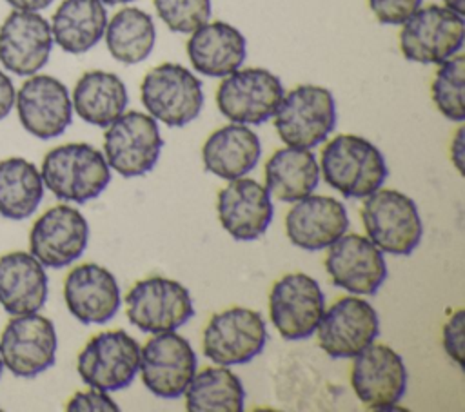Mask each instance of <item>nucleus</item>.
<instances>
[{
  "label": "nucleus",
  "mask_w": 465,
  "mask_h": 412,
  "mask_svg": "<svg viewBox=\"0 0 465 412\" xmlns=\"http://www.w3.org/2000/svg\"><path fill=\"white\" fill-rule=\"evenodd\" d=\"M183 396L191 412H242L245 403L240 378L223 365L194 372Z\"/></svg>",
  "instance_id": "obj_30"
},
{
  "label": "nucleus",
  "mask_w": 465,
  "mask_h": 412,
  "mask_svg": "<svg viewBox=\"0 0 465 412\" xmlns=\"http://www.w3.org/2000/svg\"><path fill=\"white\" fill-rule=\"evenodd\" d=\"M367 238L385 254L407 256L421 241L423 223L414 200L396 189H376L360 209Z\"/></svg>",
  "instance_id": "obj_3"
},
{
  "label": "nucleus",
  "mask_w": 465,
  "mask_h": 412,
  "mask_svg": "<svg viewBox=\"0 0 465 412\" xmlns=\"http://www.w3.org/2000/svg\"><path fill=\"white\" fill-rule=\"evenodd\" d=\"M44 198V181L36 165L11 156L0 162V214L9 220H25Z\"/></svg>",
  "instance_id": "obj_31"
},
{
  "label": "nucleus",
  "mask_w": 465,
  "mask_h": 412,
  "mask_svg": "<svg viewBox=\"0 0 465 412\" xmlns=\"http://www.w3.org/2000/svg\"><path fill=\"white\" fill-rule=\"evenodd\" d=\"M267 329L260 312L232 307L211 316L203 330V354L216 365H242L254 359L265 347Z\"/></svg>",
  "instance_id": "obj_12"
},
{
  "label": "nucleus",
  "mask_w": 465,
  "mask_h": 412,
  "mask_svg": "<svg viewBox=\"0 0 465 412\" xmlns=\"http://www.w3.org/2000/svg\"><path fill=\"white\" fill-rule=\"evenodd\" d=\"M142 381L158 397L173 399L183 394L196 372V354L189 341L171 332L154 334L140 348Z\"/></svg>",
  "instance_id": "obj_15"
},
{
  "label": "nucleus",
  "mask_w": 465,
  "mask_h": 412,
  "mask_svg": "<svg viewBox=\"0 0 465 412\" xmlns=\"http://www.w3.org/2000/svg\"><path fill=\"white\" fill-rule=\"evenodd\" d=\"M450 162L454 163L456 171L463 176V162H465V134H463V127H458L452 142H450Z\"/></svg>",
  "instance_id": "obj_39"
},
{
  "label": "nucleus",
  "mask_w": 465,
  "mask_h": 412,
  "mask_svg": "<svg viewBox=\"0 0 465 412\" xmlns=\"http://www.w3.org/2000/svg\"><path fill=\"white\" fill-rule=\"evenodd\" d=\"M325 310L318 281L303 272L282 276L269 294L271 323L283 339L296 341L314 334Z\"/></svg>",
  "instance_id": "obj_13"
},
{
  "label": "nucleus",
  "mask_w": 465,
  "mask_h": 412,
  "mask_svg": "<svg viewBox=\"0 0 465 412\" xmlns=\"http://www.w3.org/2000/svg\"><path fill=\"white\" fill-rule=\"evenodd\" d=\"M105 44L111 56L125 65L143 62L156 42V27L149 13L124 7L105 25Z\"/></svg>",
  "instance_id": "obj_32"
},
{
  "label": "nucleus",
  "mask_w": 465,
  "mask_h": 412,
  "mask_svg": "<svg viewBox=\"0 0 465 412\" xmlns=\"http://www.w3.org/2000/svg\"><path fill=\"white\" fill-rule=\"evenodd\" d=\"M104 5H116V4H129L134 0H100Z\"/></svg>",
  "instance_id": "obj_42"
},
{
  "label": "nucleus",
  "mask_w": 465,
  "mask_h": 412,
  "mask_svg": "<svg viewBox=\"0 0 465 412\" xmlns=\"http://www.w3.org/2000/svg\"><path fill=\"white\" fill-rule=\"evenodd\" d=\"M320 185V163L311 149L282 147L265 162V189L278 201L294 203Z\"/></svg>",
  "instance_id": "obj_27"
},
{
  "label": "nucleus",
  "mask_w": 465,
  "mask_h": 412,
  "mask_svg": "<svg viewBox=\"0 0 465 412\" xmlns=\"http://www.w3.org/2000/svg\"><path fill=\"white\" fill-rule=\"evenodd\" d=\"M283 94V83L274 73L247 67L223 76L216 91V105L234 123L260 125L274 116Z\"/></svg>",
  "instance_id": "obj_10"
},
{
  "label": "nucleus",
  "mask_w": 465,
  "mask_h": 412,
  "mask_svg": "<svg viewBox=\"0 0 465 412\" xmlns=\"http://www.w3.org/2000/svg\"><path fill=\"white\" fill-rule=\"evenodd\" d=\"M163 140L158 122L140 111H124L104 132V156L109 169L124 178L142 176L156 165Z\"/></svg>",
  "instance_id": "obj_6"
},
{
  "label": "nucleus",
  "mask_w": 465,
  "mask_h": 412,
  "mask_svg": "<svg viewBox=\"0 0 465 412\" xmlns=\"http://www.w3.org/2000/svg\"><path fill=\"white\" fill-rule=\"evenodd\" d=\"M463 330H465V310H456L443 327V348L447 356L458 365L465 367V354H463Z\"/></svg>",
  "instance_id": "obj_36"
},
{
  "label": "nucleus",
  "mask_w": 465,
  "mask_h": 412,
  "mask_svg": "<svg viewBox=\"0 0 465 412\" xmlns=\"http://www.w3.org/2000/svg\"><path fill=\"white\" fill-rule=\"evenodd\" d=\"M351 385L369 410L392 408L407 390V367L389 345L371 343L352 358Z\"/></svg>",
  "instance_id": "obj_16"
},
{
  "label": "nucleus",
  "mask_w": 465,
  "mask_h": 412,
  "mask_svg": "<svg viewBox=\"0 0 465 412\" xmlns=\"http://www.w3.org/2000/svg\"><path fill=\"white\" fill-rule=\"evenodd\" d=\"M160 20L174 33H193L209 22L211 0H153Z\"/></svg>",
  "instance_id": "obj_34"
},
{
  "label": "nucleus",
  "mask_w": 465,
  "mask_h": 412,
  "mask_svg": "<svg viewBox=\"0 0 465 412\" xmlns=\"http://www.w3.org/2000/svg\"><path fill=\"white\" fill-rule=\"evenodd\" d=\"M325 270L331 281L352 294L372 296L387 278L383 252L361 234H341L327 247Z\"/></svg>",
  "instance_id": "obj_18"
},
{
  "label": "nucleus",
  "mask_w": 465,
  "mask_h": 412,
  "mask_svg": "<svg viewBox=\"0 0 465 412\" xmlns=\"http://www.w3.org/2000/svg\"><path fill=\"white\" fill-rule=\"evenodd\" d=\"M465 56L454 54L440 64L436 76L430 83V94L436 109L450 122L465 120Z\"/></svg>",
  "instance_id": "obj_33"
},
{
  "label": "nucleus",
  "mask_w": 465,
  "mask_h": 412,
  "mask_svg": "<svg viewBox=\"0 0 465 412\" xmlns=\"http://www.w3.org/2000/svg\"><path fill=\"white\" fill-rule=\"evenodd\" d=\"M56 347L53 321L38 312L13 316L0 336L4 367L16 378H35L53 367Z\"/></svg>",
  "instance_id": "obj_14"
},
{
  "label": "nucleus",
  "mask_w": 465,
  "mask_h": 412,
  "mask_svg": "<svg viewBox=\"0 0 465 412\" xmlns=\"http://www.w3.org/2000/svg\"><path fill=\"white\" fill-rule=\"evenodd\" d=\"M140 98L145 111L167 127H183L203 107L202 82L183 65L165 62L142 80Z\"/></svg>",
  "instance_id": "obj_5"
},
{
  "label": "nucleus",
  "mask_w": 465,
  "mask_h": 412,
  "mask_svg": "<svg viewBox=\"0 0 465 412\" xmlns=\"http://www.w3.org/2000/svg\"><path fill=\"white\" fill-rule=\"evenodd\" d=\"M465 20L445 5L416 9L400 29L401 54L418 64H441L463 47Z\"/></svg>",
  "instance_id": "obj_7"
},
{
  "label": "nucleus",
  "mask_w": 465,
  "mask_h": 412,
  "mask_svg": "<svg viewBox=\"0 0 465 412\" xmlns=\"http://www.w3.org/2000/svg\"><path fill=\"white\" fill-rule=\"evenodd\" d=\"M15 105L22 127L40 140L60 136L73 120L67 87L49 74H31L18 89Z\"/></svg>",
  "instance_id": "obj_19"
},
{
  "label": "nucleus",
  "mask_w": 465,
  "mask_h": 412,
  "mask_svg": "<svg viewBox=\"0 0 465 412\" xmlns=\"http://www.w3.org/2000/svg\"><path fill=\"white\" fill-rule=\"evenodd\" d=\"M129 96L120 76L107 71L84 73L73 89V109L87 123L107 127L127 107Z\"/></svg>",
  "instance_id": "obj_29"
},
{
  "label": "nucleus",
  "mask_w": 465,
  "mask_h": 412,
  "mask_svg": "<svg viewBox=\"0 0 465 412\" xmlns=\"http://www.w3.org/2000/svg\"><path fill=\"white\" fill-rule=\"evenodd\" d=\"M2 368H4V361H2V354H0V376H2Z\"/></svg>",
  "instance_id": "obj_43"
},
{
  "label": "nucleus",
  "mask_w": 465,
  "mask_h": 412,
  "mask_svg": "<svg viewBox=\"0 0 465 412\" xmlns=\"http://www.w3.org/2000/svg\"><path fill=\"white\" fill-rule=\"evenodd\" d=\"M127 319L142 332H171L194 316L189 290L176 280L151 276L136 281L125 294Z\"/></svg>",
  "instance_id": "obj_8"
},
{
  "label": "nucleus",
  "mask_w": 465,
  "mask_h": 412,
  "mask_svg": "<svg viewBox=\"0 0 465 412\" xmlns=\"http://www.w3.org/2000/svg\"><path fill=\"white\" fill-rule=\"evenodd\" d=\"M218 220L227 234L238 241L260 238L274 214L272 200L265 185L252 178H234L218 192Z\"/></svg>",
  "instance_id": "obj_21"
},
{
  "label": "nucleus",
  "mask_w": 465,
  "mask_h": 412,
  "mask_svg": "<svg viewBox=\"0 0 465 412\" xmlns=\"http://www.w3.org/2000/svg\"><path fill=\"white\" fill-rule=\"evenodd\" d=\"M314 332L329 358L352 359L380 336V318L369 301L345 296L323 310Z\"/></svg>",
  "instance_id": "obj_11"
},
{
  "label": "nucleus",
  "mask_w": 465,
  "mask_h": 412,
  "mask_svg": "<svg viewBox=\"0 0 465 412\" xmlns=\"http://www.w3.org/2000/svg\"><path fill=\"white\" fill-rule=\"evenodd\" d=\"M69 412H118L120 407L107 396V392L91 388L76 392L65 405Z\"/></svg>",
  "instance_id": "obj_37"
},
{
  "label": "nucleus",
  "mask_w": 465,
  "mask_h": 412,
  "mask_svg": "<svg viewBox=\"0 0 465 412\" xmlns=\"http://www.w3.org/2000/svg\"><path fill=\"white\" fill-rule=\"evenodd\" d=\"M42 181L58 200L85 203L98 198L111 181V169L102 151L89 143H64L42 162Z\"/></svg>",
  "instance_id": "obj_2"
},
{
  "label": "nucleus",
  "mask_w": 465,
  "mask_h": 412,
  "mask_svg": "<svg viewBox=\"0 0 465 412\" xmlns=\"http://www.w3.org/2000/svg\"><path fill=\"white\" fill-rule=\"evenodd\" d=\"M185 49L194 71L223 78L242 67L247 56V40L234 25L216 20L196 27Z\"/></svg>",
  "instance_id": "obj_24"
},
{
  "label": "nucleus",
  "mask_w": 465,
  "mask_h": 412,
  "mask_svg": "<svg viewBox=\"0 0 465 412\" xmlns=\"http://www.w3.org/2000/svg\"><path fill=\"white\" fill-rule=\"evenodd\" d=\"M15 96L16 91L11 78L4 71H0V120H4L11 113L15 105Z\"/></svg>",
  "instance_id": "obj_38"
},
{
  "label": "nucleus",
  "mask_w": 465,
  "mask_h": 412,
  "mask_svg": "<svg viewBox=\"0 0 465 412\" xmlns=\"http://www.w3.org/2000/svg\"><path fill=\"white\" fill-rule=\"evenodd\" d=\"M89 243V223L71 205L47 209L31 227L29 252L49 269H62L76 261Z\"/></svg>",
  "instance_id": "obj_17"
},
{
  "label": "nucleus",
  "mask_w": 465,
  "mask_h": 412,
  "mask_svg": "<svg viewBox=\"0 0 465 412\" xmlns=\"http://www.w3.org/2000/svg\"><path fill=\"white\" fill-rule=\"evenodd\" d=\"M445 7L452 9L458 15H465V0H441Z\"/></svg>",
  "instance_id": "obj_41"
},
{
  "label": "nucleus",
  "mask_w": 465,
  "mask_h": 412,
  "mask_svg": "<svg viewBox=\"0 0 465 412\" xmlns=\"http://www.w3.org/2000/svg\"><path fill=\"white\" fill-rule=\"evenodd\" d=\"M53 42L69 54L94 47L107 25V11L100 0H62L51 18Z\"/></svg>",
  "instance_id": "obj_28"
},
{
  "label": "nucleus",
  "mask_w": 465,
  "mask_h": 412,
  "mask_svg": "<svg viewBox=\"0 0 465 412\" xmlns=\"http://www.w3.org/2000/svg\"><path fill=\"white\" fill-rule=\"evenodd\" d=\"M320 172L343 198H365L387 178L381 151L363 136L336 134L320 154Z\"/></svg>",
  "instance_id": "obj_1"
},
{
  "label": "nucleus",
  "mask_w": 465,
  "mask_h": 412,
  "mask_svg": "<svg viewBox=\"0 0 465 412\" xmlns=\"http://www.w3.org/2000/svg\"><path fill=\"white\" fill-rule=\"evenodd\" d=\"M44 265L24 250L0 256V305L11 316L38 312L47 301Z\"/></svg>",
  "instance_id": "obj_25"
},
{
  "label": "nucleus",
  "mask_w": 465,
  "mask_h": 412,
  "mask_svg": "<svg viewBox=\"0 0 465 412\" xmlns=\"http://www.w3.org/2000/svg\"><path fill=\"white\" fill-rule=\"evenodd\" d=\"M349 229L345 205L331 196L309 194L285 214V232L294 247L320 250L334 243Z\"/></svg>",
  "instance_id": "obj_22"
},
{
  "label": "nucleus",
  "mask_w": 465,
  "mask_h": 412,
  "mask_svg": "<svg viewBox=\"0 0 465 412\" xmlns=\"http://www.w3.org/2000/svg\"><path fill=\"white\" fill-rule=\"evenodd\" d=\"M262 156L258 134L245 123H227L209 134L202 147V162L207 172L234 180L252 171Z\"/></svg>",
  "instance_id": "obj_26"
},
{
  "label": "nucleus",
  "mask_w": 465,
  "mask_h": 412,
  "mask_svg": "<svg viewBox=\"0 0 465 412\" xmlns=\"http://www.w3.org/2000/svg\"><path fill=\"white\" fill-rule=\"evenodd\" d=\"M13 9L20 11H42L53 4V0H5Z\"/></svg>",
  "instance_id": "obj_40"
},
{
  "label": "nucleus",
  "mask_w": 465,
  "mask_h": 412,
  "mask_svg": "<svg viewBox=\"0 0 465 412\" xmlns=\"http://www.w3.org/2000/svg\"><path fill=\"white\" fill-rule=\"evenodd\" d=\"M336 127V102L327 87L303 83L283 94L274 129L289 147L312 149L327 140Z\"/></svg>",
  "instance_id": "obj_4"
},
{
  "label": "nucleus",
  "mask_w": 465,
  "mask_h": 412,
  "mask_svg": "<svg viewBox=\"0 0 465 412\" xmlns=\"http://www.w3.org/2000/svg\"><path fill=\"white\" fill-rule=\"evenodd\" d=\"M64 299L67 310L85 325L113 319L122 303L116 278L98 263H82L65 276Z\"/></svg>",
  "instance_id": "obj_23"
},
{
  "label": "nucleus",
  "mask_w": 465,
  "mask_h": 412,
  "mask_svg": "<svg viewBox=\"0 0 465 412\" xmlns=\"http://www.w3.org/2000/svg\"><path fill=\"white\" fill-rule=\"evenodd\" d=\"M423 0H369V7L376 20L385 25H401Z\"/></svg>",
  "instance_id": "obj_35"
},
{
  "label": "nucleus",
  "mask_w": 465,
  "mask_h": 412,
  "mask_svg": "<svg viewBox=\"0 0 465 412\" xmlns=\"http://www.w3.org/2000/svg\"><path fill=\"white\" fill-rule=\"evenodd\" d=\"M53 34L49 22L36 11H11L0 25V62L18 74H36L49 60Z\"/></svg>",
  "instance_id": "obj_20"
},
{
  "label": "nucleus",
  "mask_w": 465,
  "mask_h": 412,
  "mask_svg": "<svg viewBox=\"0 0 465 412\" xmlns=\"http://www.w3.org/2000/svg\"><path fill=\"white\" fill-rule=\"evenodd\" d=\"M140 345L125 330H104L94 334L80 350L76 370L82 381L104 392L129 387L138 372Z\"/></svg>",
  "instance_id": "obj_9"
}]
</instances>
